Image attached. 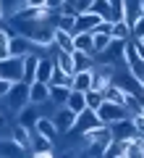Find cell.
<instances>
[{
    "instance_id": "1",
    "label": "cell",
    "mask_w": 144,
    "mask_h": 158,
    "mask_svg": "<svg viewBox=\"0 0 144 158\" xmlns=\"http://www.w3.org/2000/svg\"><path fill=\"white\" fill-rule=\"evenodd\" d=\"M97 116H100V121H102L105 127H110V124H115V121L128 118V111H126V106H121V103L105 100L100 108H97Z\"/></svg>"
},
{
    "instance_id": "2",
    "label": "cell",
    "mask_w": 144,
    "mask_h": 158,
    "mask_svg": "<svg viewBox=\"0 0 144 158\" xmlns=\"http://www.w3.org/2000/svg\"><path fill=\"white\" fill-rule=\"evenodd\" d=\"M0 77L8 82H24V58L8 56L0 61Z\"/></svg>"
},
{
    "instance_id": "3",
    "label": "cell",
    "mask_w": 144,
    "mask_h": 158,
    "mask_svg": "<svg viewBox=\"0 0 144 158\" xmlns=\"http://www.w3.org/2000/svg\"><path fill=\"white\" fill-rule=\"evenodd\" d=\"M6 100H8V108L11 111H21V108H26L29 103V85L26 82H13V87H11V92L6 95Z\"/></svg>"
},
{
    "instance_id": "4",
    "label": "cell",
    "mask_w": 144,
    "mask_h": 158,
    "mask_svg": "<svg viewBox=\"0 0 144 158\" xmlns=\"http://www.w3.org/2000/svg\"><path fill=\"white\" fill-rule=\"evenodd\" d=\"M29 153L34 158H50V156H55V145H53L50 137H45L37 129H32V150Z\"/></svg>"
},
{
    "instance_id": "5",
    "label": "cell",
    "mask_w": 144,
    "mask_h": 158,
    "mask_svg": "<svg viewBox=\"0 0 144 158\" xmlns=\"http://www.w3.org/2000/svg\"><path fill=\"white\" fill-rule=\"evenodd\" d=\"M100 116H97V111H92V108H84L81 113L76 116V124H73L71 132H76V135H84V132L94 129V127H100Z\"/></svg>"
},
{
    "instance_id": "6",
    "label": "cell",
    "mask_w": 144,
    "mask_h": 158,
    "mask_svg": "<svg viewBox=\"0 0 144 158\" xmlns=\"http://www.w3.org/2000/svg\"><path fill=\"white\" fill-rule=\"evenodd\" d=\"M37 42H34V40H29L26 37V34H13V37H11V56H18V58H26L29 56V53H34V50H37Z\"/></svg>"
},
{
    "instance_id": "7",
    "label": "cell",
    "mask_w": 144,
    "mask_h": 158,
    "mask_svg": "<svg viewBox=\"0 0 144 158\" xmlns=\"http://www.w3.org/2000/svg\"><path fill=\"white\" fill-rule=\"evenodd\" d=\"M76 116L79 113L76 111H71L68 106H60V111H55V124H58V129H60V135H68V132L73 129V124H76Z\"/></svg>"
},
{
    "instance_id": "8",
    "label": "cell",
    "mask_w": 144,
    "mask_h": 158,
    "mask_svg": "<svg viewBox=\"0 0 144 158\" xmlns=\"http://www.w3.org/2000/svg\"><path fill=\"white\" fill-rule=\"evenodd\" d=\"M102 21H105V19H102L100 13H94V11L79 13V16H76V32H94Z\"/></svg>"
},
{
    "instance_id": "9",
    "label": "cell",
    "mask_w": 144,
    "mask_h": 158,
    "mask_svg": "<svg viewBox=\"0 0 144 158\" xmlns=\"http://www.w3.org/2000/svg\"><path fill=\"white\" fill-rule=\"evenodd\" d=\"M29 100H32V106H45L50 100V85L47 82H32L29 85Z\"/></svg>"
},
{
    "instance_id": "10",
    "label": "cell",
    "mask_w": 144,
    "mask_h": 158,
    "mask_svg": "<svg viewBox=\"0 0 144 158\" xmlns=\"http://www.w3.org/2000/svg\"><path fill=\"white\" fill-rule=\"evenodd\" d=\"M110 132H113V140H131V137H136V135H139L131 118H123V121H115V124H110Z\"/></svg>"
},
{
    "instance_id": "11",
    "label": "cell",
    "mask_w": 144,
    "mask_h": 158,
    "mask_svg": "<svg viewBox=\"0 0 144 158\" xmlns=\"http://www.w3.org/2000/svg\"><path fill=\"white\" fill-rule=\"evenodd\" d=\"M73 90H81V92H87V90H92L94 87V69H84V71H76L73 74Z\"/></svg>"
},
{
    "instance_id": "12",
    "label": "cell",
    "mask_w": 144,
    "mask_h": 158,
    "mask_svg": "<svg viewBox=\"0 0 144 158\" xmlns=\"http://www.w3.org/2000/svg\"><path fill=\"white\" fill-rule=\"evenodd\" d=\"M55 56H45V58H39V66H37V82H47L50 85V77H53V71H55Z\"/></svg>"
},
{
    "instance_id": "13",
    "label": "cell",
    "mask_w": 144,
    "mask_h": 158,
    "mask_svg": "<svg viewBox=\"0 0 144 158\" xmlns=\"http://www.w3.org/2000/svg\"><path fill=\"white\" fill-rule=\"evenodd\" d=\"M34 129H37L39 135L50 137V140H55V137L60 135V129H58V124H55V118H47V116H39L37 124H34Z\"/></svg>"
},
{
    "instance_id": "14",
    "label": "cell",
    "mask_w": 144,
    "mask_h": 158,
    "mask_svg": "<svg viewBox=\"0 0 144 158\" xmlns=\"http://www.w3.org/2000/svg\"><path fill=\"white\" fill-rule=\"evenodd\" d=\"M37 66H39V56L37 53H29V56L24 58V82H26V85L37 82Z\"/></svg>"
},
{
    "instance_id": "15",
    "label": "cell",
    "mask_w": 144,
    "mask_h": 158,
    "mask_svg": "<svg viewBox=\"0 0 144 158\" xmlns=\"http://www.w3.org/2000/svg\"><path fill=\"white\" fill-rule=\"evenodd\" d=\"M68 95H71V87H66V85H50V103H53V106H66Z\"/></svg>"
},
{
    "instance_id": "16",
    "label": "cell",
    "mask_w": 144,
    "mask_h": 158,
    "mask_svg": "<svg viewBox=\"0 0 144 158\" xmlns=\"http://www.w3.org/2000/svg\"><path fill=\"white\" fill-rule=\"evenodd\" d=\"M126 158H144V135H136L126 145Z\"/></svg>"
},
{
    "instance_id": "17",
    "label": "cell",
    "mask_w": 144,
    "mask_h": 158,
    "mask_svg": "<svg viewBox=\"0 0 144 158\" xmlns=\"http://www.w3.org/2000/svg\"><path fill=\"white\" fill-rule=\"evenodd\" d=\"M71 111H76V113H81L84 108H87V92H81V90H73L71 87V95H68V103H66Z\"/></svg>"
},
{
    "instance_id": "18",
    "label": "cell",
    "mask_w": 144,
    "mask_h": 158,
    "mask_svg": "<svg viewBox=\"0 0 144 158\" xmlns=\"http://www.w3.org/2000/svg\"><path fill=\"white\" fill-rule=\"evenodd\" d=\"M73 45L76 50H84V53H92L94 56V40H92V32H79L73 37Z\"/></svg>"
},
{
    "instance_id": "19",
    "label": "cell",
    "mask_w": 144,
    "mask_h": 158,
    "mask_svg": "<svg viewBox=\"0 0 144 158\" xmlns=\"http://www.w3.org/2000/svg\"><path fill=\"white\" fill-rule=\"evenodd\" d=\"M55 45L60 48V50H66V53L76 50V45H73V34L63 32V29H58V27H55Z\"/></svg>"
},
{
    "instance_id": "20",
    "label": "cell",
    "mask_w": 144,
    "mask_h": 158,
    "mask_svg": "<svg viewBox=\"0 0 144 158\" xmlns=\"http://www.w3.org/2000/svg\"><path fill=\"white\" fill-rule=\"evenodd\" d=\"M55 27L58 29H63V32H68V34H73L76 37V16H66V13H58V19H55Z\"/></svg>"
},
{
    "instance_id": "21",
    "label": "cell",
    "mask_w": 144,
    "mask_h": 158,
    "mask_svg": "<svg viewBox=\"0 0 144 158\" xmlns=\"http://www.w3.org/2000/svg\"><path fill=\"white\" fill-rule=\"evenodd\" d=\"M92 40H94V56H97L113 42V34L110 32H92Z\"/></svg>"
},
{
    "instance_id": "22",
    "label": "cell",
    "mask_w": 144,
    "mask_h": 158,
    "mask_svg": "<svg viewBox=\"0 0 144 158\" xmlns=\"http://www.w3.org/2000/svg\"><path fill=\"white\" fill-rule=\"evenodd\" d=\"M105 103V92L97 90V87H92V90H87V108H92V111H97V108Z\"/></svg>"
},
{
    "instance_id": "23",
    "label": "cell",
    "mask_w": 144,
    "mask_h": 158,
    "mask_svg": "<svg viewBox=\"0 0 144 158\" xmlns=\"http://www.w3.org/2000/svg\"><path fill=\"white\" fill-rule=\"evenodd\" d=\"M50 85H66V87H71L73 85V74H68V71H63L60 66H55V71H53V77H50Z\"/></svg>"
},
{
    "instance_id": "24",
    "label": "cell",
    "mask_w": 144,
    "mask_h": 158,
    "mask_svg": "<svg viewBox=\"0 0 144 158\" xmlns=\"http://www.w3.org/2000/svg\"><path fill=\"white\" fill-rule=\"evenodd\" d=\"M0 8L6 16H16L21 8H26V0H0Z\"/></svg>"
},
{
    "instance_id": "25",
    "label": "cell",
    "mask_w": 144,
    "mask_h": 158,
    "mask_svg": "<svg viewBox=\"0 0 144 158\" xmlns=\"http://www.w3.org/2000/svg\"><path fill=\"white\" fill-rule=\"evenodd\" d=\"M110 34H113V40H131V27L126 21H115L110 27Z\"/></svg>"
},
{
    "instance_id": "26",
    "label": "cell",
    "mask_w": 144,
    "mask_h": 158,
    "mask_svg": "<svg viewBox=\"0 0 144 158\" xmlns=\"http://www.w3.org/2000/svg\"><path fill=\"white\" fill-rule=\"evenodd\" d=\"M123 106H126V111L131 113H142L144 111V106H142V100H139V98H134V92H126V100H123Z\"/></svg>"
},
{
    "instance_id": "27",
    "label": "cell",
    "mask_w": 144,
    "mask_h": 158,
    "mask_svg": "<svg viewBox=\"0 0 144 158\" xmlns=\"http://www.w3.org/2000/svg\"><path fill=\"white\" fill-rule=\"evenodd\" d=\"M92 11L100 13V16L107 21V19H110V0H94V3H92Z\"/></svg>"
},
{
    "instance_id": "28",
    "label": "cell",
    "mask_w": 144,
    "mask_h": 158,
    "mask_svg": "<svg viewBox=\"0 0 144 158\" xmlns=\"http://www.w3.org/2000/svg\"><path fill=\"white\" fill-rule=\"evenodd\" d=\"M18 124H24V127H29V129H34V124H37V116H34V111H29V106H26V108H21Z\"/></svg>"
},
{
    "instance_id": "29",
    "label": "cell",
    "mask_w": 144,
    "mask_h": 158,
    "mask_svg": "<svg viewBox=\"0 0 144 158\" xmlns=\"http://www.w3.org/2000/svg\"><path fill=\"white\" fill-rule=\"evenodd\" d=\"M131 121H134V127H136L139 135H144V111H142V113H134Z\"/></svg>"
},
{
    "instance_id": "30",
    "label": "cell",
    "mask_w": 144,
    "mask_h": 158,
    "mask_svg": "<svg viewBox=\"0 0 144 158\" xmlns=\"http://www.w3.org/2000/svg\"><path fill=\"white\" fill-rule=\"evenodd\" d=\"M131 37H136V40H139V37H144V16L139 19L136 24H134V29H131Z\"/></svg>"
},
{
    "instance_id": "31",
    "label": "cell",
    "mask_w": 144,
    "mask_h": 158,
    "mask_svg": "<svg viewBox=\"0 0 144 158\" xmlns=\"http://www.w3.org/2000/svg\"><path fill=\"white\" fill-rule=\"evenodd\" d=\"M11 87H13V82H8V79L0 77V98H6L8 92H11Z\"/></svg>"
},
{
    "instance_id": "32",
    "label": "cell",
    "mask_w": 144,
    "mask_h": 158,
    "mask_svg": "<svg viewBox=\"0 0 144 158\" xmlns=\"http://www.w3.org/2000/svg\"><path fill=\"white\" fill-rule=\"evenodd\" d=\"M92 3H94V0H79V3H76V11H79V13L92 11Z\"/></svg>"
},
{
    "instance_id": "33",
    "label": "cell",
    "mask_w": 144,
    "mask_h": 158,
    "mask_svg": "<svg viewBox=\"0 0 144 158\" xmlns=\"http://www.w3.org/2000/svg\"><path fill=\"white\" fill-rule=\"evenodd\" d=\"M26 6H32V8H47V0H26Z\"/></svg>"
},
{
    "instance_id": "34",
    "label": "cell",
    "mask_w": 144,
    "mask_h": 158,
    "mask_svg": "<svg viewBox=\"0 0 144 158\" xmlns=\"http://www.w3.org/2000/svg\"><path fill=\"white\" fill-rule=\"evenodd\" d=\"M60 6H63V0H47V8H50V11H58Z\"/></svg>"
},
{
    "instance_id": "35",
    "label": "cell",
    "mask_w": 144,
    "mask_h": 158,
    "mask_svg": "<svg viewBox=\"0 0 144 158\" xmlns=\"http://www.w3.org/2000/svg\"><path fill=\"white\" fill-rule=\"evenodd\" d=\"M3 100H6V98H0V116H3V111H6V103Z\"/></svg>"
},
{
    "instance_id": "36",
    "label": "cell",
    "mask_w": 144,
    "mask_h": 158,
    "mask_svg": "<svg viewBox=\"0 0 144 158\" xmlns=\"http://www.w3.org/2000/svg\"><path fill=\"white\" fill-rule=\"evenodd\" d=\"M3 16H6V13H3V8H0V19H3Z\"/></svg>"
},
{
    "instance_id": "37",
    "label": "cell",
    "mask_w": 144,
    "mask_h": 158,
    "mask_svg": "<svg viewBox=\"0 0 144 158\" xmlns=\"http://www.w3.org/2000/svg\"><path fill=\"white\" fill-rule=\"evenodd\" d=\"M142 6H144V0H142Z\"/></svg>"
}]
</instances>
